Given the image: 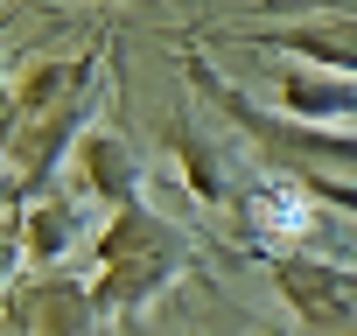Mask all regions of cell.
I'll list each match as a JSON object with an SVG mask.
<instances>
[{"label":"cell","mask_w":357,"mask_h":336,"mask_svg":"<svg viewBox=\"0 0 357 336\" xmlns=\"http://www.w3.org/2000/svg\"><path fill=\"white\" fill-rule=\"evenodd\" d=\"M259 217H266V231L301 238V231H308V197H294V190H266V197H259Z\"/></svg>","instance_id":"6da1fadb"}]
</instances>
